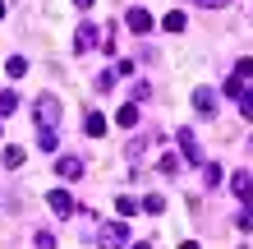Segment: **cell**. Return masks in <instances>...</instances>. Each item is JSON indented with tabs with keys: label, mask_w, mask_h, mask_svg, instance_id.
I'll return each mask as SVG.
<instances>
[{
	"label": "cell",
	"mask_w": 253,
	"mask_h": 249,
	"mask_svg": "<svg viewBox=\"0 0 253 249\" xmlns=\"http://www.w3.org/2000/svg\"><path fill=\"white\" fill-rule=\"evenodd\" d=\"M125 240H129V222H106L97 231V245L101 249H125Z\"/></svg>",
	"instance_id": "cell-1"
},
{
	"label": "cell",
	"mask_w": 253,
	"mask_h": 249,
	"mask_svg": "<svg viewBox=\"0 0 253 249\" xmlns=\"http://www.w3.org/2000/svg\"><path fill=\"white\" fill-rule=\"evenodd\" d=\"M37 125H42V129H55V125H60V101H55L51 93L37 97Z\"/></svg>",
	"instance_id": "cell-2"
},
{
	"label": "cell",
	"mask_w": 253,
	"mask_h": 249,
	"mask_svg": "<svg viewBox=\"0 0 253 249\" xmlns=\"http://www.w3.org/2000/svg\"><path fill=\"white\" fill-rule=\"evenodd\" d=\"M92 47H101V33L92 23H83L79 33H74V51H92Z\"/></svg>",
	"instance_id": "cell-3"
},
{
	"label": "cell",
	"mask_w": 253,
	"mask_h": 249,
	"mask_svg": "<svg viewBox=\"0 0 253 249\" xmlns=\"http://www.w3.org/2000/svg\"><path fill=\"white\" fill-rule=\"evenodd\" d=\"M46 203H51V212H55V217H69V212H74V199L65 194V189H51Z\"/></svg>",
	"instance_id": "cell-4"
},
{
	"label": "cell",
	"mask_w": 253,
	"mask_h": 249,
	"mask_svg": "<svg viewBox=\"0 0 253 249\" xmlns=\"http://www.w3.org/2000/svg\"><path fill=\"white\" fill-rule=\"evenodd\" d=\"M193 106H198V115H216V93L212 88H198L193 93Z\"/></svg>",
	"instance_id": "cell-5"
},
{
	"label": "cell",
	"mask_w": 253,
	"mask_h": 249,
	"mask_svg": "<svg viewBox=\"0 0 253 249\" xmlns=\"http://www.w3.org/2000/svg\"><path fill=\"white\" fill-rule=\"evenodd\" d=\"M180 148H184V162H193V166L203 162V152H198V139H193V129H180Z\"/></svg>",
	"instance_id": "cell-6"
},
{
	"label": "cell",
	"mask_w": 253,
	"mask_h": 249,
	"mask_svg": "<svg viewBox=\"0 0 253 249\" xmlns=\"http://www.w3.org/2000/svg\"><path fill=\"white\" fill-rule=\"evenodd\" d=\"M230 189H235V199L249 203V194H253V175H249V171H235V175H230Z\"/></svg>",
	"instance_id": "cell-7"
},
{
	"label": "cell",
	"mask_w": 253,
	"mask_h": 249,
	"mask_svg": "<svg viewBox=\"0 0 253 249\" xmlns=\"http://www.w3.org/2000/svg\"><path fill=\"white\" fill-rule=\"evenodd\" d=\"M125 23H129V33H147V28H152V14H147V9H129Z\"/></svg>",
	"instance_id": "cell-8"
},
{
	"label": "cell",
	"mask_w": 253,
	"mask_h": 249,
	"mask_svg": "<svg viewBox=\"0 0 253 249\" xmlns=\"http://www.w3.org/2000/svg\"><path fill=\"white\" fill-rule=\"evenodd\" d=\"M55 171H60L65 180H79V175H83V162H79V157H60V162H55Z\"/></svg>",
	"instance_id": "cell-9"
},
{
	"label": "cell",
	"mask_w": 253,
	"mask_h": 249,
	"mask_svg": "<svg viewBox=\"0 0 253 249\" xmlns=\"http://www.w3.org/2000/svg\"><path fill=\"white\" fill-rule=\"evenodd\" d=\"M83 134H92V139H101V134H106V120H101L97 111H87V115H83Z\"/></svg>",
	"instance_id": "cell-10"
},
{
	"label": "cell",
	"mask_w": 253,
	"mask_h": 249,
	"mask_svg": "<svg viewBox=\"0 0 253 249\" xmlns=\"http://www.w3.org/2000/svg\"><path fill=\"white\" fill-rule=\"evenodd\" d=\"M115 125H120V129H133V125H138V106H129V101H125V106L115 111Z\"/></svg>",
	"instance_id": "cell-11"
},
{
	"label": "cell",
	"mask_w": 253,
	"mask_h": 249,
	"mask_svg": "<svg viewBox=\"0 0 253 249\" xmlns=\"http://www.w3.org/2000/svg\"><path fill=\"white\" fill-rule=\"evenodd\" d=\"M14 111H19V93H9V88H5V93H0V120H9Z\"/></svg>",
	"instance_id": "cell-12"
},
{
	"label": "cell",
	"mask_w": 253,
	"mask_h": 249,
	"mask_svg": "<svg viewBox=\"0 0 253 249\" xmlns=\"http://www.w3.org/2000/svg\"><path fill=\"white\" fill-rule=\"evenodd\" d=\"M184 23H189V19H184L180 9H170L166 19H161V28H166V33H184Z\"/></svg>",
	"instance_id": "cell-13"
},
{
	"label": "cell",
	"mask_w": 253,
	"mask_h": 249,
	"mask_svg": "<svg viewBox=\"0 0 253 249\" xmlns=\"http://www.w3.org/2000/svg\"><path fill=\"white\" fill-rule=\"evenodd\" d=\"M5 74L9 79H23L28 74V60H23V55H9V60H5Z\"/></svg>",
	"instance_id": "cell-14"
},
{
	"label": "cell",
	"mask_w": 253,
	"mask_h": 249,
	"mask_svg": "<svg viewBox=\"0 0 253 249\" xmlns=\"http://www.w3.org/2000/svg\"><path fill=\"white\" fill-rule=\"evenodd\" d=\"M240 115L244 120H253V88L244 83V93H240Z\"/></svg>",
	"instance_id": "cell-15"
},
{
	"label": "cell",
	"mask_w": 253,
	"mask_h": 249,
	"mask_svg": "<svg viewBox=\"0 0 253 249\" xmlns=\"http://www.w3.org/2000/svg\"><path fill=\"white\" fill-rule=\"evenodd\" d=\"M115 208H120V217H133V212H138V203H133L129 194H120V199H115Z\"/></svg>",
	"instance_id": "cell-16"
},
{
	"label": "cell",
	"mask_w": 253,
	"mask_h": 249,
	"mask_svg": "<svg viewBox=\"0 0 253 249\" xmlns=\"http://www.w3.org/2000/svg\"><path fill=\"white\" fill-rule=\"evenodd\" d=\"M240 93H244V79L230 74V79H226V97H240Z\"/></svg>",
	"instance_id": "cell-17"
},
{
	"label": "cell",
	"mask_w": 253,
	"mask_h": 249,
	"mask_svg": "<svg viewBox=\"0 0 253 249\" xmlns=\"http://www.w3.org/2000/svg\"><path fill=\"white\" fill-rule=\"evenodd\" d=\"M203 180H207V185H221V166L207 162V166H203Z\"/></svg>",
	"instance_id": "cell-18"
},
{
	"label": "cell",
	"mask_w": 253,
	"mask_h": 249,
	"mask_svg": "<svg viewBox=\"0 0 253 249\" xmlns=\"http://www.w3.org/2000/svg\"><path fill=\"white\" fill-rule=\"evenodd\" d=\"M42 148H46V152H55V148H60V139H55V129H42Z\"/></svg>",
	"instance_id": "cell-19"
},
{
	"label": "cell",
	"mask_w": 253,
	"mask_h": 249,
	"mask_svg": "<svg viewBox=\"0 0 253 249\" xmlns=\"http://www.w3.org/2000/svg\"><path fill=\"white\" fill-rule=\"evenodd\" d=\"M161 208H166V203H161V194H147V199H143V212H161Z\"/></svg>",
	"instance_id": "cell-20"
},
{
	"label": "cell",
	"mask_w": 253,
	"mask_h": 249,
	"mask_svg": "<svg viewBox=\"0 0 253 249\" xmlns=\"http://www.w3.org/2000/svg\"><path fill=\"white\" fill-rule=\"evenodd\" d=\"M5 166H23V148H5Z\"/></svg>",
	"instance_id": "cell-21"
},
{
	"label": "cell",
	"mask_w": 253,
	"mask_h": 249,
	"mask_svg": "<svg viewBox=\"0 0 253 249\" xmlns=\"http://www.w3.org/2000/svg\"><path fill=\"white\" fill-rule=\"evenodd\" d=\"M235 74H240V79L249 83V79H253V60H240V65H235Z\"/></svg>",
	"instance_id": "cell-22"
},
{
	"label": "cell",
	"mask_w": 253,
	"mask_h": 249,
	"mask_svg": "<svg viewBox=\"0 0 253 249\" xmlns=\"http://www.w3.org/2000/svg\"><path fill=\"white\" fill-rule=\"evenodd\" d=\"M240 231H253V203H249V208L240 212Z\"/></svg>",
	"instance_id": "cell-23"
},
{
	"label": "cell",
	"mask_w": 253,
	"mask_h": 249,
	"mask_svg": "<svg viewBox=\"0 0 253 249\" xmlns=\"http://www.w3.org/2000/svg\"><path fill=\"white\" fill-rule=\"evenodd\" d=\"M198 5H212V9H216V5H226V0H198Z\"/></svg>",
	"instance_id": "cell-24"
},
{
	"label": "cell",
	"mask_w": 253,
	"mask_h": 249,
	"mask_svg": "<svg viewBox=\"0 0 253 249\" xmlns=\"http://www.w3.org/2000/svg\"><path fill=\"white\" fill-rule=\"evenodd\" d=\"M69 5H79V9H87V5H92V0H69Z\"/></svg>",
	"instance_id": "cell-25"
},
{
	"label": "cell",
	"mask_w": 253,
	"mask_h": 249,
	"mask_svg": "<svg viewBox=\"0 0 253 249\" xmlns=\"http://www.w3.org/2000/svg\"><path fill=\"white\" fill-rule=\"evenodd\" d=\"M0 19H5V0H0Z\"/></svg>",
	"instance_id": "cell-26"
},
{
	"label": "cell",
	"mask_w": 253,
	"mask_h": 249,
	"mask_svg": "<svg viewBox=\"0 0 253 249\" xmlns=\"http://www.w3.org/2000/svg\"><path fill=\"white\" fill-rule=\"evenodd\" d=\"M133 249H152V245H133Z\"/></svg>",
	"instance_id": "cell-27"
}]
</instances>
